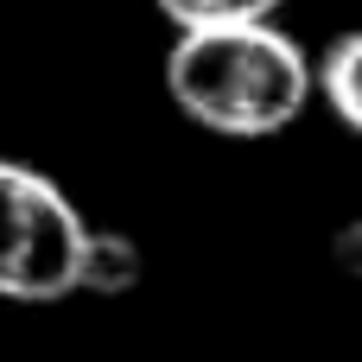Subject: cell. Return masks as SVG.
Returning <instances> with one entry per match:
<instances>
[{"label":"cell","mask_w":362,"mask_h":362,"mask_svg":"<svg viewBox=\"0 0 362 362\" xmlns=\"http://www.w3.org/2000/svg\"><path fill=\"white\" fill-rule=\"evenodd\" d=\"M312 64H318V102L362 140V25L356 32H337Z\"/></svg>","instance_id":"cell-3"},{"label":"cell","mask_w":362,"mask_h":362,"mask_svg":"<svg viewBox=\"0 0 362 362\" xmlns=\"http://www.w3.org/2000/svg\"><path fill=\"white\" fill-rule=\"evenodd\" d=\"M178 32H204V25H255L274 19L286 0H153Z\"/></svg>","instance_id":"cell-5"},{"label":"cell","mask_w":362,"mask_h":362,"mask_svg":"<svg viewBox=\"0 0 362 362\" xmlns=\"http://www.w3.org/2000/svg\"><path fill=\"white\" fill-rule=\"evenodd\" d=\"M89 223L32 165L0 159V299L51 305L83 286Z\"/></svg>","instance_id":"cell-2"},{"label":"cell","mask_w":362,"mask_h":362,"mask_svg":"<svg viewBox=\"0 0 362 362\" xmlns=\"http://www.w3.org/2000/svg\"><path fill=\"white\" fill-rule=\"evenodd\" d=\"M140 274H146V261H140V242H134V235H121V229H89V248H83V286H76V293H102V299H115V293H134Z\"/></svg>","instance_id":"cell-4"},{"label":"cell","mask_w":362,"mask_h":362,"mask_svg":"<svg viewBox=\"0 0 362 362\" xmlns=\"http://www.w3.org/2000/svg\"><path fill=\"white\" fill-rule=\"evenodd\" d=\"M337 261H344V274L362 280V223H350V229L337 235Z\"/></svg>","instance_id":"cell-6"},{"label":"cell","mask_w":362,"mask_h":362,"mask_svg":"<svg viewBox=\"0 0 362 362\" xmlns=\"http://www.w3.org/2000/svg\"><path fill=\"white\" fill-rule=\"evenodd\" d=\"M165 95H172V108L185 121H197V127H210L223 140H267V134H286L312 108L318 64L274 19L204 25V32L172 38Z\"/></svg>","instance_id":"cell-1"}]
</instances>
